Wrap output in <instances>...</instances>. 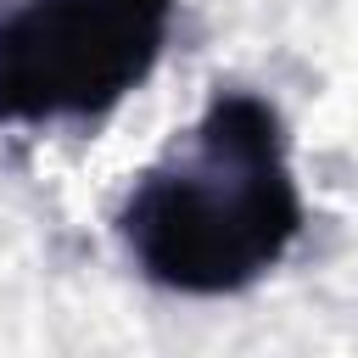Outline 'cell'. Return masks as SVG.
<instances>
[{
  "mask_svg": "<svg viewBox=\"0 0 358 358\" xmlns=\"http://www.w3.org/2000/svg\"><path fill=\"white\" fill-rule=\"evenodd\" d=\"M302 218L280 106L257 90H213L201 117L129 185L117 241L157 291L235 296L280 268Z\"/></svg>",
  "mask_w": 358,
  "mask_h": 358,
  "instance_id": "obj_1",
  "label": "cell"
},
{
  "mask_svg": "<svg viewBox=\"0 0 358 358\" xmlns=\"http://www.w3.org/2000/svg\"><path fill=\"white\" fill-rule=\"evenodd\" d=\"M173 0H6L0 123L95 129L162 62Z\"/></svg>",
  "mask_w": 358,
  "mask_h": 358,
  "instance_id": "obj_2",
  "label": "cell"
}]
</instances>
